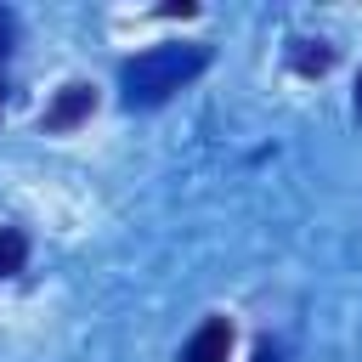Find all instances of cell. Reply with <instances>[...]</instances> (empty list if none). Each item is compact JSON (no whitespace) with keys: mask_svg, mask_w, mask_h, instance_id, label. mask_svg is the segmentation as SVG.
<instances>
[{"mask_svg":"<svg viewBox=\"0 0 362 362\" xmlns=\"http://www.w3.org/2000/svg\"><path fill=\"white\" fill-rule=\"evenodd\" d=\"M260 362H272V351H260Z\"/></svg>","mask_w":362,"mask_h":362,"instance_id":"cell-8","label":"cell"},{"mask_svg":"<svg viewBox=\"0 0 362 362\" xmlns=\"http://www.w3.org/2000/svg\"><path fill=\"white\" fill-rule=\"evenodd\" d=\"M204 68H209V45H153V51L124 62V102L153 107L170 90H181L187 79H198Z\"/></svg>","mask_w":362,"mask_h":362,"instance_id":"cell-1","label":"cell"},{"mask_svg":"<svg viewBox=\"0 0 362 362\" xmlns=\"http://www.w3.org/2000/svg\"><path fill=\"white\" fill-rule=\"evenodd\" d=\"M328 62H334V51H328L322 40H294V68H300V74H322Z\"/></svg>","mask_w":362,"mask_h":362,"instance_id":"cell-5","label":"cell"},{"mask_svg":"<svg viewBox=\"0 0 362 362\" xmlns=\"http://www.w3.org/2000/svg\"><path fill=\"white\" fill-rule=\"evenodd\" d=\"M11 34H17V23H11V11H0V57L11 51Z\"/></svg>","mask_w":362,"mask_h":362,"instance_id":"cell-6","label":"cell"},{"mask_svg":"<svg viewBox=\"0 0 362 362\" xmlns=\"http://www.w3.org/2000/svg\"><path fill=\"white\" fill-rule=\"evenodd\" d=\"M23 260H28V238L17 226H0V277H17Z\"/></svg>","mask_w":362,"mask_h":362,"instance_id":"cell-4","label":"cell"},{"mask_svg":"<svg viewBox=\"0 0 362 362\" xmlns=\"http://www.w3.org/2000/svg\"><path fill=\"white\" fill-rule=\"evenodd\" d=\"M226 351H232V328H226V317H209V322L187 339L181 362H226Z\"/></svg>","mask_w":362,"mask_h":362,"instance_id":"cell-3","label":"cell"},{"mask_svg":"<svg viewBox=\"0 0 362 362\" xmlns=\"http://www.w3.org/2000/svg\"><path fill=\"white\" fill-rule=\"evenodd\" d=\"M90 113H96V90H90V85H62L57 102L45 107V130H74V124H85Z\"/></svg>","mask_w":362,"mask_h":362,"instance_id":"cell-2","label":"cell"},{"mask_svg":"<svg viewBox=\"0 0 362 362\" xmlns=\"http://www.w3.org/2000/svg\"><path fill=\"white\" fill-rule=\"evenodd\" d=\"M356 113H362V74H356Z\"/></svg>","mask_w":362,"mask_h":362,"instance_id":"cell-7","label":"cell"}]
</instances>
